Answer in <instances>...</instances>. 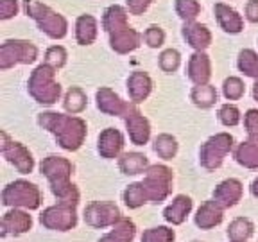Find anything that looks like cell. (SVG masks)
Returning <instances> with one entry per match:
<instances>
[{
  "label": "cell",
  "instance_id": "obj_1",
  "mask_svg": "<svg viewBox=\"0 0 258 242\" xmlns=\"http://www.w3.org/2000/svg\"><path fill=\"white\" fill-rule=\"evenodd\" d=\"M38 126L54 135L61 149L70 151V153L81 149V145L85 144L86 135H88L86 120L70 113L41 111L38 115Z\"/></svg>",
  "mask_w": 258,
  "mask_h": 242
},
{
  "label": "cell",
  "instance_id": "obj_2",
  "mask_svg": "<svg viewBox=\"0 0 258 242\" xmlns=\"http://www.w3.org/2000/svg\"><path fill=\"white\" fill-rule=\"evenodd\" d=\"M40 172L47 177L50 192L54 194V198L61 205L76 206L81 201L79 189L72 183V172H74V163L64 156H50L43 158L40 163Z\"/></svg>",
  "mask_w": 258,
  "mask_h": 242
},
{
  "label": "cell",
  "instance_id": "obj_3",
  "mask_svg": "<svg viewBox=\"0 0 258 242\" xmlns=\"http://www.w3.org/2000/svg\"><path fill=\"white\" fill-rule=\"evenodd\" d=\"M56 69L48 67L47 63H41L29 76L27 92L38 104L54 106L59 101L63 88H61L59 81L56 79Z\"/></svg>",
  "mask_w": 258,
  "mask_h": 242
},
{
  "label": "cell",
  "instance_id": "obj_4",
  "mask_svg": "<svg viewBox=\"0 0 258 242\" xmlns=\"http://www.w3.org/2000/svg\"><path fill=\"white\" fill-rule=\"evenodd\" d=\"M24 2V11L29 18L34 20L45 36L50 40H63L69 34V22L63 15L48 8L47 4H41L40 0H22Z\"/></svg>",
  "mask_w": 258,
  "mask_h": 242
},
{
  "label": "cell",
  "instance_id": "obj_5",
  "mask_svg": "<svg viewBox=\"0 0 258 242\" xmlns=\"http://www.w3.org/2000/svg\"><path fill=\"white\" fill-rule=\"evenodd\" d=\"M2 205L8 208H24V210H38L43 203V196L38 185L27 182V179H15L2 189L0 196Z\"/></svg>",
  "mask_w": 258,
  "mask_h": 242
},
{
  "label": "cell",
  "instance_id": "obj_6",
  "mask_svg": "<svg viewBox=\"0 0 258 242\" xmlns=\"http://www.w3.org/2000/svg\"><path fill=\"white\" fill-rule=\"evenodd\" d=\"M235 149V140L230 133L221 131L210 137L199 147V163L206 170H217L224 163V158Z\"/></svg>",
  "mask_w": 258,
  "mask_h": 242
},
{
  "label": "cell",
  "instance_id": "obj_7",
  "mask_svg": "<svg viewBox=\"0 0 258 242\" xmlns=\"http://www.w3.org/2000/svg\"><path fill=\"white\" fill-rule=\"evenodd\" d=\"M144 183L147 196H149V203L153 205H160L163 203L174 189V172L170 167L163 165V163H156V165H149V169L144 174Z\"/></svg>",
  "mask_w": 258,
  "mask_h": 242
},
{
  "label": "cell",
  "instance_id": "obj_8",
  "mask_svg": "<svg viewBox=\"0 0 258 242\" xmlns=\"http://www.w3.org/2000/svg\"><path fill=\"white\" fill-rule=\"evenodd\" d=\"M38 59V47L29 40H6L0 45V70L16 65H31Z\"/></svg>",
  "mask_w": 258,
  "mask_h": 242
},
{
  "label": "cell",
  "instance_id": "obj_9",
  "mask_svg": "<svg viewBox=\"0 0 258 242\" xmlns=\"http://www.w3.org/2000/svg\"><path fill=\"white\" fill-rule=\"evenodd\" d=\"M0 151L8 163H11L20 174H31L34 170V158L32 153L22 142L9 138L6 131H0Z\"/></svg>",
  "mask_w": 258,
  "mask_h": 242
},
{
  "label": "cell",
  "instance_id": "obj_10",
  "mask_svg": "<svg viewBox=\"0 0 258 242\" xmlns=\"http://www.w3.org/2000/svg\"><path fill=\"white\" fill-rule=\"evenodd\" d=\"M83 217L90 228L104 230V228H111L113 224H117L120 221L122 212L117 203L113 201H92L86 205Z\"/></svg>",
  "mask_w": 258,
  "mask_h": 242
},
{
  "label": "cell",
  "instance_id": "obj_11",
  "mask_svg": "<svg viewBox=\"0 0 258 242\" xmlns=\"http://www.w3.org/2000/svg\"><path fill=\"white\" fill-rule=\"evenodd\" d=\"M40 224L45 230L52 231H70L77 226V208L69 205L47 206L40 214Z\"/></svg>",
  "mask_w": 258,
  "mask_h": 242
},
{
  "label": "cell",
  "instance_id": "obj_12",
  "mask_svg": "<svg viewBox=\"0 0 258 242\" xmlns=\"http://www.w3.org/2000/svg\"><path fill=\"white\" fill-rule=\"evenodd\" d=\"M124 124L127 129V137L133 145H145L151 140V122L142 115L137 104L131 102L127 113L124 115Z\"/></svg>",
  "mask_w": 258,
  "mask_h": 242
},
{
  "label": "cell",
  "instance_id": "obj_13",
  "mask_svg": "<svg viewBox=\"0 0 258 242\" xmlns=\"http://www.w3.org/2000/svg\"><path fill=\"white\" fill-rule=\"evenodd\" d=\"M2 237H18L32 228V217L29 215V210L24 208H9L0 221Z\"/></svg>",
  "mask_w": 258,
  "mask_h": 242
},
{
  "label": "cell",
  "instance_id": "obj_14",
  "mask_svg": "<svg viewBox=\"0 0 258 242\" xmlns=\"http://www.w3.org/2000/svg\"><path fill=\"white\" fill-rule=\"evenodd\" d=\"M95 104L99 108V111L104 113V115L124 118L129 106H131V101H122V97L117 92H113L108 86H101L95 92Z\"/></svg>",
  "mask_w": 258,
  "mask_h": 242
},
{
  "label": "cell",
  "instance_id": "obj_15",
  "mask_svg": "<svg viewBox=\"0 0 258 242\" xmlns=\"http://www.w3.org/2000/svg\"><path fill=\"white\" fill-rule=\"evenodd\" d=\"M125 138L122 135L120 129L117 128H106L101 131L99 138H97V153L101 154L104 160H115L120 158L122 151H124Z\"/></svg>",
  "mask_w": 258,
  "mask_h": 242
},
{
  "label": "cell",
  "instance_id": "obj_16",
  "mask_svg": "<svg viewBox=\"0 0 258 242\" xmlns=\"http://www.w3.org/2000/svg\"><path fill=\"white\" fill-rule=\"evenodd\" d=\"M108 36H109V47H111V50H115L117 54H122V56L137 50L142 45V41H144V34H140L137 29L131 27L129 24L117 29V31L109 32Z\"/></svg>",
  "mask_w": 258,
  "mask_h": 242
},
{
  "label": "cell",
  "instance_id": "obj_17",
  "mask_svg": "<svg viewBox=\"0 0 258 242\" xmlns=\"http://www.w3.org/2000/svg\"><path fill=\"white\" fill-rule=\"evenodd\" d=\"M242 194H244V185L237 177H228L224 182H221L214 189V201L221 206L222 210L233 208L240 203Z\"/></svg>",
  "mask_w": 258,
  "mask_h": 242
},
{
  "label": "cell",
  "instance_id": "obj_18",
  "mask_svg": "<svg viewBox=\"0 0 258 242\" xmlns=\"http://www.w3.org/2000/svg\"><path fill=\"white\" fill-rule=\"evenodd\" d=\"M186 76L194 85H208L212 79V59L205 50H194L186 65Z\"/></svg>",
  "mask_w": 258,
  "mask_h": 242
},
{
  "label": "cell",
  "instance_id": "obj_19",
  "mask_svg": "<svg viewBox=\"0 0 258 242\" xmlns=\"http://www.w3.org/2000/svg\"><path fill=\"white\" fill-rule=\"evenodd\" d=\"M127 93H129V101L133 104H142L144 101H147V97L153 92V79L147 72L144 70H135V72L129 74L127 81Z\"/></svg>",
  "mask_w": 258,
  "mask_h": 242
},
{
  "label": "cell",
  "instance_id": "obj_20",
  "mask_svg": "<svg viewBox=\"0 0 258 242\" xmlns=\"http://www.w3.org/2000/svg\"><path fill=\"white\" fill-rule=\"evenodd\" d=\"M214 13L219 27L224 32H228V34H240L244 31V18L231 6L224 4V2H217L214 6Z\"/></svg>",
  "mask_w": 258,
  "mask_h": 242
},
{
  "label": "cell",
  "instance_id": "obj_21",
  "mask_svg": "<svg viewBox=\"0 0 258 242\" xmlns=\"http://www.w3.org/2000/svg\"><path fill=\"white\" fill-rule=\"evenodd\" d=\"M192 198L186 196V194H177L176 198L172 199V203L163 208V219L172 226H181L188 219V215L192 214Z\"/></svg>",
  "mask_w": 258,
  "mask_h": 242
},
{
  "label": "cell",
  "instance_id": "obj_22",
  "mask_svg": "<svg viewBox=\"0 0 258 242\" xmlns=\"http://www.w3.org/2000/svg\"><path fill=\"white\" fill-rule=\"evenodd\" d=\"M181 36L194 50H206L212 45V31L199 22H185L181 29Z\"/></svg>",
  "mask_w": 258,
  "mask_h": 242
},
{
  "label": "cell",
  "instance_id": "obj_23",
  "mask_svg": "<svg viewBox=\"0 0 258 242\" xmlns=\"http://www.w3.org/2000/svg\"><path fill=\"white\" fill-rule=\"evenodd\" d=\"M224 219V210L214 201H205L201 206L198 208L196 215H194V222L198 226L199 230H214Z\"/></svg>",
  "mask_w": 258,
  "mask_h": 242
},
{
  "label": "cell",
  "instance_id": "obj_24",
  "mask_svg": "<svg viewBox=\"0 0 258 242\" xmlns=\"http://www.w3.org/2000/svg\"><path fill=\"white\" fill-rule=\"evenodd\" d=\"M233 158L238 165L249 170H258V137H247L246 142L233 149Z\"/></svg>",
  "mask_w": 258,
  "mask_h": 242
},
{
  "label": "cell",
  "instance_id": "obj_25",
  "mask_svg": "<svg viewBox=\"0 0 258 242\" xmlns=\"http://www.w3.org/2000/svg\"><path fill=\"white\" fill-rule=\"evenodd\" d=\"M99 36V22L93 15H79L76 18V41L88 47Z\"/></svg>",
  "mask_w": 258,
  "mask_h": 242
},
{
  "label": "cell",
  "instance_id": "obj_26",
  "mask_svg": "<svg viewBox=\"0 0 258 242\" xmlns=\"http://www.w3.org/2000/svg\"><path fill=\"white\" fill-rule=\"evenodd\" d=\"M118 169L125 176H138V174H145V170L149 169V158L144 153L138 151H129V153H122L118 158Z\"/></svg>",
  "mask_w": 258,
  "mask_h": 242
},
{
  "label": "cell",
  "instance_id": "obj_27",
  "mask_svg": "<svg viewBox=\"0 0 258 242\" xmlns=\"http://www.w3.org/2000/svg\"><path fill=\"white\" fill-rule=\"evenodd\" d=\"M137 235V224L129 217L122 215L117 224L111 226V231L104 233L97 242H133Z\"/></svg>",
  "mask_w": 258,
  "mask_h": 242
},
{
  "label": "cell",
  "instance_id": "obj_28",
  "mask_svg": "<svg viewBox=\"0 0 258 242\" xmlns=\"http://www.w3.org/2000/svg\"><path fill=\"white\" fill-rule=\"evenodd\" d=\"M127 16H129L127 8H124V6H118V4H113V6H109V8L104 9V13H102L101 25H102V29H104V31L109 34V32L117 31V29L127 25L129 24Z\"/></svg>",
  "mask_w": 258,
  "mask_h": 242
},
{
  "label": "cell",
  "instance_id": "obj_29",
  "mask_svg": "<svg viewBox=\"0 0 258 242\" xmlns=\"http://www.w3.org/2000/svg\"><path fill=\"white\" fill-rule=\"evenodd\" d=\"M190 101L194 102V106H198L201 109H210L214 108L219 101V93L215 90V86L208 85H194L192 92H190Z\"/></svg>",
  "mask_w": 258,
  "mask_h": 242
},
{
  "label": "cell",
  "instance_id": "obj_30",
  "mask_svg": "<svg viewBox=\"0 0 258 242\" xmlns=\"http://www.w3.org/2000/svg\"><path fill=\"white\" fill-rule=\"evenodd\" d=\"M122 201H124V205L129 210H138L144 205H147L149 203V196H147V190H145L144 183L135 182L125 187V190L122 192Z\"/></svg>",
  "mask_w": 258,
  "mask_h": 242
},
{
  "label": "cell",
  "instance_id": "obj_31",
  "mask_svg": "<svg viewBox=\"0 0 258 242\" xmlns=\"http://www.w3.org/2000/svg\"><path fill=\"white\" fill-rule=\"evenodd\" d=\"M88 106V97H86V92L79 86H72V88L67 90L63 97V108L67 113L70 115H79L83 113Z\"/></svg>",
  "mask_w": 258,
  "mask_h": 242
},
{
  "label": "cell",
  "instance_id": "obj_32",
  "mask_svg": "<svg viewBox=\"0 0 258 242\" xmlns=\"http://www.w3.org/2000/svg\"><path fill=\"white\" fill-rule=\"evenodd\" d=\"M254 233V224L247 217H237L230 222L226 235L231 242H247Z\"/></svg>",
  "mask_w": 258,
  "mask_h": 242
},
{
  "label": "cell",
  "instance_id": "obj_33",
  "mask_svg": "<svg viewBox=\"0 0 258 242\" xmlns=\"http://www.w3.org/2000/svg\"><path fill=\"white\" fill-rule=\"evenodd\" d=\"M153 149H154V153L158 154V158L170 161L176 158L177 151H179V144H177L176 137H172V135H169V133H161L154 138Z\"/></svg>",
  "mask_w": 258,
  "mask_h": 242
},
{
  "label": "cell",
  "instance_id": "obj_34",
  "mask_svg": "<svg viewBox=\"0 0 258 242\" xmlns=\"http://www.w3.org/2000/svg\"><path fill=\"white\" fill-rule=\"evenodd\" d=\"M237 67L246 77L258 79V54L253 48H242L237 57Z\"/></svg>",
  "mask_w": 258,
  "mask_h": 242
},
{
  "label": "cell",
  "instance_id": "obj_35",
  "mask_svg": "<svg viewBox=\"0 0 258 242\" xmlns=\"http://www.w3.org/2000/svg\"><path fill=\"white\" fill-rule=\"evenodd\" d=\"M176 240V231L170 226H153L144 230L140 242H174Z\"/></svg>",
  "mask_w": 258,
  "mask_h": 242
},
{
  "label": "cell",
  "instance_id": "obj_36",
  "mask_svg": "<svg viewBox=\"0 0 258 242\" xmlns=\"http://www.w3.org/2000/svg\"><path fill=\"white\" fill-rule=\"evenodd\" d=\"M174 9H176V15L183 22H196V18L201 15L199 0H176L174 2Z\"/></svg>",
  "mask_w": 258,
  "mask_h": 242
},
{
  "label": "cell",
  "instance_id": "obj_37",
  "mask_svg": "<svg viewBox=\"0 0 258 242\" xmlns=\"http://www.w3.org/2000/svg\"><path fill=\"white\" fill-rule=\"evenodd\" d=\"M246 93V85L244 81L237 76L226 77L224 83H222V95H224L226 101H238L242 99Z\"/></svg>",
  "mask_w": 258,
  "mask_h": 242
},
{
  "label": "cell",
  "instance_id": "obj_38",
  "mask_svg": "<svg viewBox=\"0 0 258 242\" xmlns=\"http://www.w3.org/2000/svg\"><path fill=\"white\" fill-rule=\"evenodd\" d=\"M158 67L161 69V72L165 74L177 72V69L181 67V54H179V50H176V48H165L158 56Z\"/></svg>",
  "mask_w": 258,
  "mask_h": 242
},
{
  "label": "cell",
  "instance_id": "obj_39",
  "mask_svg": "<svg viewBox=\"0 0 258 242\" xmlns=\"http://www.w3.org/2000/svg\"><path fill=\"white\" fill-rule=\"evenodd\" d=\"M217 118L224 128H235V126H238L242 122V113L235 104L226 102V104H222L219 108Z\"/></svg>",
  "mask_w": 258,
  "mask_h": 242
},
{
  "label": "cell",
  "instance_id": "obj_40",
  "mask_svg": "<svg viewBox=\"0 0 258 242\" xmlns=\"http://www.w3.org/2000/svg\"><path fill=\"white\" fill-rule=\"evenodd\" d=\"M67 59H69V52L63 45H50V47L45 50V61L48 67L59 70L67 65Z\"/></svg>",
  "mask_w": 258,
  "mask_h": 242
},
{
  "label": "cell",
  "instance_id": "obj_41",
  "mask_svg": "<svg viewBox=\"0 0 258 242\" xmlns=\"http://www.w3.org/2000/svg\"><path fill=\"white\" fill-rule=\"evenodd\" d=\"M165 31L160 25L153 24L144 31V43L149 48H160L165 43Z\"/></svg>",
  "mask_w": 258,
  "mask_h": 242
},
{
  "label": "cell",
  "instance_id": "obj_42",
  "mask_svg": "<svg viewBox=\"0 0 258 242\" xmlns=\"http://www.w3.org/2000/svg\"><path fill=\"white\" fill-rule=\"evenodd\" d=\"M20 11L18 0H0V20H11Z\"/></svg>",
  "mask_w": 258,
  "mask_h": 242
},
{
  "label": "cell",
  "instance_id": "obj_43",
  "mask_svg": "<svg viewBox=\"0 0 258 242\" xmlns=\"http://www.w3.org/2000/svg\"><path fill=\"white\" fill-rule=\"evenodd\" d=\"M244 128L247 137H258V109L251 108L244 113Z\"/></svg>",
  "mask_w": 258,
  "mask_h": 242
},
{
  "label": "cell",
  "instance_id": "obj_44",
  "mask_svg": "<svg viewBox=\"0 0 258 242\" xmlns=\"http://www.w3.org/2000/svg\"><path fill=\"white\" fill-rule=\"evenodd\" d=\"M153 2L154 0H125V8H127L129 15L140 16L151 8Z\"/></svg>",
  "mask_w": 258,
  "mask_h": 242
},
{
  "label": "cell",
  "instance_id": "obj_45",
  "mask_svg": "<svg viewBox=\"0 0 258 242\" xmlns=\"http://www.w3.org/2000/svg\"><path fill=\"white\" fill-rule=\"evenodd\" d=\"M244 16L251 24H258V0H249L244 8Z\"/></svg>",
  "mask_w": 258,
  "mask_h": 242
},
{
  "label": "cell",
  "instance_id": "obj_46",
  "mask_svg": "<svg viewBox=\"0 0 258 242\" xmlns=\"http://www.w3.org/2000/svg\"><path fill=\"white\" fill-rule=\"evenodd\" d=\"M249 192H251V196H253V198H256V199H258V176L254 177L253 182H251V185H249Z\"/></svg>",
  "mask_w": 258,
  "mask_h": 242
},
{
  "label": "cell",
  "instance_id": "obj_47",
  "mask_svg": "<svg viewBox=\"0 0 258 242\" xmlns=\"http://www.w3.org/2000/svg\"><path fill=\"white\" fill-rule=\"evenodd\" d=\"M253 99L258 102V79H254V85H253Z\"/></svg>",
  "mask_w": 258,
  "mask_h": 242
},
{
  "label": "cell",
  "instance_id": "obj_48",
  "mask_svg": "<svg viewBox=\"0 0 258 242\" xmlns=\"http://www.w3.org/2000/svg\"><path fill=\"white\" fill-rule=\"evenodd\" d=\"M192 242H199V240H192Z\"/></svg>",
  "mask_w": 258,
  "mask_h": 242
},
{
  "label": "cell",
  "instance_id": "obj_49",
  "mask_svg": "<svg viewBox=\"0 0 258 242\" xmlns=\"http://www.w3.org/2000/svg\"><path fill=\"white\" fill-rule=\"evenodd\" d=\"M230 242H231V240H230Z\"/></svg>",
  "mask_w": 258,
  "mask_h": 242
}]
</instances>
